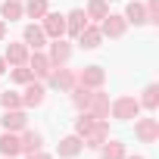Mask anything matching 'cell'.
<instances>
[{"instance_id":"1","label":"cell","mask_w":159,"mask_h":159,"mask_svg":"<svg viewBox=\"0 0 159 159\" xmlns=\"http://www.w3.org/2000/svg\"><path fill=\"white\" fill-rule=\"evenodd\" d=\"M109 116H112L116 122H134V119L140 116V103H137V97H131V94L116 97V100L109 103Z\"/></svg>"},{"instance_id":"2","label":"cell","mask_w":159,"mask_h":159,"mask_svg":"<svg viewBox=\"0 0 159 159\" xmlns=\"http://www.w3.org/2000/svg\"><path fill=\"white\" fill-rule=\"evenodd\" d=\"M22 109H38V106H44V100H47V84L44 81H38V78H31L28 84H22Z\"/></svg>"},{"instance_id":"3","label":"cell","mask_w":159,"mask_h":159,"mask_svg":"<svg viewBox=\"0 0 159 159\" xmlns=\"http://www.w3.org/2000/svg\"><path fill=\"white\" fill-rule=\"evenodd\" d=\"M44 84H47V88H53V91H59V94H69V91L78 84V78H75V69L53 66V72H50V78H47Z\"/></svg>"},{"instance_id":"4","label":"cell","mask_w":159,"mask_h":159,"mask_svg":"<svg viewBox=\"0 0 159 159\" xmlns=\"http://www.w3.org/2000/svg\"><path fill=\"white\" fill-rule=\"evenodd\" d=\"M134 137L140 143H159V119L153 116H137L134 119Z\"/></svg>"},{"instance_id":"5","label":"cell","mask_w":159,"mask_h":159,"mask_svg":"<svg viewBox=\"0 0 159 159\" xmlns=\"http://www.w3.org/2000/svg\"><path fill=\"white\" fill-rule=\"evenodd\" d=\"M75 78H78V84H81V88L97 91V88L106 84V69H103V66H84V69L75 72Z\"/></svg>"},{"instance_id":"6","label":"cell","mask_w":159,"mask_h":159,"mask_svg":"<svg viewBox=\"0 0 159 159\" xmlns=\"http://www.w3.org/2000/svg\"><path fill=\"white\" fill-rule=\"evenodd\" d=\"M100 25V34L103 38H109V41H119V38H125V31H128V22H125V16H119V13H109L103 22H97Z\"/></svg>"},{"instance_id":"7","label":"cell","mask_w":159,"mask_h":159,"mask_svg":"<svg viewBox=\"0 0 159 159\" xmlns=\"http://www.w3.org/2000/svg\"><path fill=\"white\" fill-rule=\"evenodd\" d=\"M47 56H50L53 66H69V59H72V41L69 38L47 41Z\"/></svg>"},{"instance_id":"8","label":"cell","mask_w":159,"mask_h":159,"mask_svg":"<svg viewBox=\"0 0 159 159\" xmlns=\"http://www.w3.org/2000/svg\"><path fill=\"white\" fill-rule=\"evenodd\" d=\"M0 128L3 131H25L28 128V109H3V116H0Z\"/></svg>"},{"instance_id":"9","label":"cell","mask_w":159,"mask_h":159,"mask_svg":"<svg viewBox=\"0 0 159 159\" xmlns=\"http://www.w3.org/2000/svg\"><path fill=\"white\" fill-rule=\"evenodd\" d=\"M28 69H31V75L38 78V81H47L50 72H53V62H50L47 50H31V56H28Z\"/></svg>"},{"instance_id":"10","label":"cell","mask_w":159,"mask_h":159,"mask_svg":"<svg viewBox=\"0 0 159 159\" xmlns=\"http://www.w3.org/2000/svg\"><path fill=\"white\" fill-rule=\"evenodd\" d=\"M41 28H44L47 41L66 38V16H62V13H53V10H47V16L41 19Z\"/></svg>"},{"instance_id":"11","label":"cell","mask_w":159,"mask_h":159,"mask_svg":"<svg viewBox=\"0 0 159 159\" xmlns=\"http://www.w3.org/2000/svg\"><path fill=\"white\" fill-rule=\"evenodd\" d=\"M106 137H109V119H97L94 128L81 137V143H84L88 150H100V147L106 143Z\"/></svg>"},{"instance_id":"12","label":"cell","mask_w":159,"mask_h":159,"mask_svg":"<svg viewBox=\"0 0 159 159\" xmlns=\"http://www.w3.org/2000/svg\"><path fill=\"white\" fill-rule=\"evenodd\" d=\"M22 44H25L28 50H44V47H47V34H44L41 22H28V25H25V31H22Z\"/></svg>"},{"instance_id":"13","label":"cell","mask_w":159,"mask_h":159,"mask_svg":"<svg viewBox=\"0 0 159 159\" xmlns=\"http://www.w3.org/2000/svg\"><path fill=\"white\" fill-rule=\"evenodd\" d=\"M28 56H31V50H28L22 41H10L7 50H3V59H7L10 69H13V66H28Z\"/></svg>"},{"instance_id":"14","label":"cell","mask_w":159,"mask_h":159,"mask_svg":"<svg viewBox=\"0 0 159 159\" xmlns=\"http://www.w3.org/2000/svg\"><path fill=\"white\" fill-rule=\"evenodd\" d=\"M84 112H91L94 119H109V94H106L103 88L91 91V103H88Z\"/></svg>"},{"instance_id":"15","label":"cell","mask_w":159,"mask_h":159,"mask_svg":"<svg viewBox=\"0 0 159 159\" xmlns=\"http://www.w3.org/2000/svg\"><path fill=\"white\" fill-rule=\"evenodd\" d=\"M81 150H84V143H81L78 134H66V137H59V143H56V156H59V159H75V156H81Z\"/></svg>"},{"instance_id":"16","label":"cell","mask_w":159,"mask_h":159,"mask_svg":"<svg viewBox=\"0 0 159 159\" xmlns=\"http://www.w3.org/2000/svg\"><path fill=\"white\" fill-rule=\"evenodd\" d=\"M75 41H78V47H81V50H97V47H100V44L106 41V38L100 34V25H94V22H88V25H84V31L78 34Z\"/></svg>"},{"instance_id":"17","label":"cell","mask_w":159,"mask_h":159,"mask_svg":"<svg viewBox=\"0 0 159 159\" xmlns=\"http://www.w3.org/2000/svg\"><path fill=\"white\" fill-rule=\"evenodd\" d=\"M19 143H22V153H25V156H28V153H38V150H44V134L28 125L25 131H19Z\"/></svg>"},{"instance_id":"18","label":"cell","mask_w":159,"mask_h":159,"mask_svg":"<svg viewBox=\"0 0 159 159\" xmlns=\"http://www.w3.org/2000/svg\"><path fill=\"white\" fill-rule=\"evenodd\" d=\"M84 25H88V16H84V10H81V7L66 13V38H72V41H75L78 34L84 31Z\"/></svg>"},{"instance_id":"19","label":"cell","mask_w":159,"mask_h":159,"mask_svg":"<svg viewBox=\"0 0 159 159\" xmlns=\"http://www.w3.org/2000/svg\"><path fill=\"white\" fill-rule=\"evenodd\" d=\"M137 103H140V109H147V112H156V109H159V81H150V84L140 91Z\"/></svg>"},{"instance_id":"20","label":"cell","mask_w":159,"mask_h":159,"mask_svg":"<svg viewBox=\"0 0 159 159\" xmlns=\"http://www.w3.org/2000/svg\"><path fill=\"white\" fill-rule=\"evenodd\" d=\"M125 22L128 25H134V28H140V25H147V10H143V3L140 0H128V7H125Z\"/></svg>"},{"instance_id":"21","label":"cell","mask_w":159,"mask_h":159,"mask_svg":"<svg viewBox=\"0 0 159 159\" xmlns=\"http://www.w3.org/2000/svg\"><path fill=\"white\" fill-rule=\"evenodd\" d=\"M0 19H3V22H19V19H25L22 0H3V3H0Z\"/></svg>"},{"instance_id":"22","label":"cell","mask_w":159,"mask_h":159,"mask_svg":"<svg viewBox=\"0 0 159 159\" xmlns=\"http://www.w3.org/2000/svg\"><path fill=\"white\" fill-rule=\"evenodd\" d=\"M0 156H22L19 134H13V131H3V134H0Z\"/></svg>"},{"instance_id":"23","label":"cell","mask_w":159,"mask_h":159,"mask_svg":"<svg viewBox=\"0 0 159 159\" xmlns=\"http://www.w3.org/2000/svg\"><path fill=\"white\" fill-rule=\"evenodd\" d=\"M84 16H88V22H103L106 16H109V3L106 0H88V7H84Z\"/></svg>"},{"instance_id":"24","label":"cell","mask_w":159,"mask_h":159,"mask_svg":"<svg viewBox=\"0 0 159 159\" xmlns=\"http://www.w3.org/2000/svg\"><path fill=\"white\" fill-rule=\"evenodd\" d=\"M97 153H100L103 159H125V156H128L125 143H122V140H116V137H106V143H103Z\"/></svg>"},{"instance_id":"25","label":"cell","mask_w":159,"mask_h":159,"mask_svg":"<svg viewBox=\"0 0 159 159\" xmlns=\"http://www.w3.org/2000/svg\"><path fill=\"white\" fill-rule=\"evenodd\" d=\"M22 7H25V19H34V22H41L50 10L47 0H22Z\"/></svg>"},{"instance_id":"26","label":"cell","mask_w":159,"mask_h":159,"mask_svg":"<svg viewBox=\"0 0 159 159\" xmlns=\"http://www.w3.org/2000/svg\"><path fill=\"white\" fill-rule=\"evenodd\" d=\"M94 122H97V119H94L91 112H78V119H75V131H72V134L84 137V134H88V131L94 128Z\"/></svg>"},{"instance_id":"27","label":"cell","mask_w":159,"mask_h":159,"mask_svg":"<svg viewBox=\"0 0 159 159\" xmlns=\"http://www.w3.org/2000/svg\"><path fill=\"white\" fill-rule=\"evenodd\" d=\"M31 78H34V75H31V69H28V66H13V69H10V81H13V84H19V88H22V84H28Z\"/></svg>"},{"instance_id":"28","label":"cell","mask_w":159,"mask_h":159,"mask_svg":"<svg viewBox=\"0 0 159 159\" xmlns=\"http://www.w3.org/2000/svg\"><path fill=\"white\" fill-rule=\"evenodd\" d=\"M0 106L3 109H22V94L19 91H3L0 94Z\"/></svg>"},{"instance_id":"29","label":"cell","mask_w":159,"mask_h":159,"mask_svg":"<svg viewBox=\"0 0 159 159\" xmlns=\"http://www.w3.org/2000/svg\"><path fill=\"white\" fill-rule=\"evenodd\" d=\"M147 10V25H159V0H143Z\"/></svg>"},{"instance_id":"30","label":"cell","mask_w":159,"mask_h":159,"mask_svg":"<svg viewBox=\"0 0 159 159\" xmlns=\"http://www.w3.org/2000/svg\"><path fill=\"white\" fill-rule=\"evenodd\" d=\"M25 159H53V156H50V153H44V150H38V153H28Z\"/></svg>"},{"instance_id":"31","label":"cell","mask_w":159,"mask_h":159,"mask_svg":"<svg viewBox=\"0 0 159 159\" xmlns=\"http://www.w3.org/2000/svg\"><path fill=\"white\" fill-rule=\"evenodd\" d=\"M7 72H10V66H7V59H3V53H0V78H3Z\"/></svg>"},{"instance_id":"32","label":"cell","mask_w":159,"mask_h":159,"mask_svg":"<svg viewBox=\"0 0 159 159\" xmlns=\"http://www.w3.org/2000/svg\"><path fill=\"white\" fill-rule=\"evenodd\" d=\"M3 38H7V22L0 19V41H3Z\"/></svg>"},{"instance_id":"33","label":"cell","mask_w":159,"mask_h":159,"mask_svg":"<svg viewBox=\"0 0 159 159\" xmlns=\"http://www.w3.org/2000/svg\"><path fill=\"white\" fill-rule=\"evenodd\" d=\"M125 159H143V156H140V153H134V156H125Z\"/></svg>"},{"instance_id":"34","label":"cell","mask_w":159,"mask_h":159,"mask_svg":"<svg viewBox=\"0 0 159 159\" xmlns=\"http://www.w3.org/2000/svg\"><path fill=\"white\" fill-rule=\"evenodd\" d=\"M0 159H19V156H0Z\"/></svg>"},{"instance_id":"35","label":"cell","mask_w":159,"mask_h":159,"mask_svg":"<svg viewBox=\"0 0 159 159\" xmlns=\"http://www.w3.org/2000/svg\"><path fill=\"white\" fill-rule=\"evenodd\" d=\"M106 3H112V0H106Z\"/></svg>"}]
</instances>
